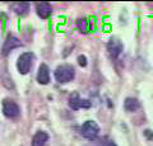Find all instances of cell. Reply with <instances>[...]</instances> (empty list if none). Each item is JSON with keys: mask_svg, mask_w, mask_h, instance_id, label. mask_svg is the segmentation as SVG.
Here are the masks:
<instances>
[{"mask_svg": "<svg viewBox=\"0 0 153 146\" xmlns=\"http://www.w3.org/2000/svg\"><path fill=\"white\" fill-rule=\"evenodd\" d=\"M74 76H75V70L71 65H68V64L60 65L55 70V79L60 84H66L71 81L74 79Z\"/></svg>", "mask_w": 153, "mask_h": 146, "instance_id": "cell-1", "label": "cell"}, {"mask_svg": "<svg viewBox=\"0 0 153 146\" xmlns=\"http://www.w3.org/2000/svg\"><path fill=\"white\" fill-rule=\"evenodd\" d=\"M80 131H82V135L85 139L92 141L97 139V136L100 135V126L94 121H85Z\"/></svg>", "mask_w": 153, "mask_h": 146, "instance_id": "cell-2", "label": "cell"}, {"mask_svg": "<svg viewBox=\"0 0 153 146\" xmlns=\"http://www.w3.org/2000/svg\"><path fill=\"white\" fill-rule=\"evenodd\" d=\"M32 61H33L32 52H25L19 56L17 61V69L19 74H22V75L28 74V71L31 70V66H32Z\"/></svg>", "mask_w": 153, "mask_h": 146, "instance_id": "cell-3", "label": "cell"}, {"mask_svg": "<svg viewBox=\"0 0 153 146\" xmlns=\"http://www.w3.org/2000/svg\"><path fill=\"white\" fill-rule=\"evenodd\" d=\"M21 109H19L18 104L12 99H4L3 101V114L7 118H16L19 116Z\"/></svg>", "mask_w": 153, "mask_h": 146, "instance_id": "cell-4", "label": "cell"}, {"mask_svg": "<svg viewBox=\"0 0 153 146\" xmlns=\"http://www.w3.org/2000/svg\"><path fill=\"white\" fill-rule=\"evenodd\" d=\"M69 107L73 111H78V109H80V108L88 109V108L92 107V102H89L88 99H82V98L75 93L69 98Z\"/></svg>", "mask_w": 153, "mask_h": 146, "instance_id": "cell-5", "label": "cell"}, {"mask_svg": "<svg viewBox=\"0 0 153 146\" xmlns=\"http://www.w3.org/2000/svg\"><path fill=\"white\" fill-rule=\"evenodd\" d=\"M21 46H22L21 41H19L16 36L9 34L7 37L5 42H4V46H3V50H1V55L3 56H7V55H9L10 51H13L14 48H17V47H21Z\"/></svg>", "mask_w": 153, "mask_h": 146, "instance_id": "cell-6", "label": "cell"}, {"mask_svg": "<svg viewBox=\"0 0 153 146\" xmlns=\"http://www.w3.org/2000/svg\"><path fill=\"white\" fill-rule=\"evenodd\" d=\"M123 48L124 46L119 40H110L107 43V51L112 59H117L123 52Z\"/></svg>", "mask_w": 153, "mask_h": 146, "instance_id": "cell-7", "label": "cell"}, {"mask_svg": "<svg viewBox=\"0 0 153 146\" xmlns=\"http://www.w3.org/2000/svg\"><path fill=\"white\" fill-rule=\"evenodd\" d=\"M37 81L41 85H46L50 81V69L46 64H41L37 71Z\"/></svg>", "mask_w": 153, "mask_h": 146, "instance_id": "cell-8", "label": "cell"}, {"mask_svg": "<svg viewBox=\"0 0 153 146\" xmlns=\"http://www.w3.org/2000/svg\"><path fill=\"white\" fill-rule=\"evenodd\" d=\"M36 13L42 19H47L52 14V8L49 3H37L36 4Z\"/></svg>", "mask_w": 153, "mask_h": 146, "instance_id": "cell-9", "label": "cell"}, {"mask_svg": "<svg viewBox=\"0 0 153 146\" xmlns=\"http://www.w3.org/2000/svg\"><path fill=\"white\" fill-rule=\"evenodd\" d=\"M49 141V135L45 131H38L32 139V146H46Z\"/></svg>", "mask_w": 153, "mask_h": 146, "instance_id": "cell-10", "label": "cell"}, {"mask_svg": "<svg viewBox=\"0 0 153 146\" xmlns=\"http://www.w3.org/2000/svg\"><path fill=\"white\" fill-rule=\"evenodd\" d=\"M124 108H125V111L128 112H135L140 108V103L138 99L135 98H126L125 102H124Z\"/></svg>", "mask_w": 153, "mask_h": 146, "instance_id": "cell-11", "label": "cell"}, {"mask_svg": "<svg viewBox=\"0 0 153 146\" xmlns=\"http://www.w3.org/2000/svg\"><path fill=\"white\" fill-rule=\"evenodd\" d=\"M12 8L17 14H19V15H25V14L28 13L30 4L28 3H14V4H12Z\"/></svg>", "mask_w": 153, "mask_h": 146, "instance_id": "cell-12", "label": "cell"}, {"mask_svg": "<svg viewBox=\"0 0 153 146\" xmlns=\"http://www.w3.org/2000/svg\"><path fill=\"white\" fill-rule=\"evenodd\" d=\"M76 26H78V29L83 33H87L88 32V26H87V21L85 19H78L76 21Z\"/></svg>", "mask_w": 153, "mask_h": 146, "instance_id": "cell-13", "label": "cell"}, {"mask_svg": "<svg viewBox=\"0 0 153 146\" xmlns=\"http://www.w3.org/2000/svg\"><path fill=\"white\" fill-rule=\"evenodd\" d=\"M78 64L80 65V66L85 67V66H87V57H85L84 55H79L78 56Z\"/></svg>", "mask_w": 153, "mask_h": 146, "instance_id": "cell-14", "label": "cell"}, {"mask_svg": "<svg viewBox=\"0 0 153 146\" xmlns=\"http://www.w3.org/2000/svg\"><path fill=\"white\" fill-rule=\"evenodd\" d=\"M106 146H117L116 144H115V142H112V141H110V142L106 145Z\"/></svg>", "mask_w": 153, "mask_h": 146, "instance_id": "cell-15", "label": "cell"}]
</instances>
